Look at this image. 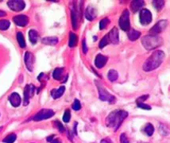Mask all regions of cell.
Returning a JSON list of instances; mask_svg holds the SVG:
<instances>
[{
	"label": "cell",
	"mask_w": 170,
	"mask_h": 143,
	"mask_svg": "<svg viewBox=\"0 0 170 143\" xmlns=\"http://www.w3.org/2000/svg\"><path fill=\"white\" fill-rule=\"evenodd\" d=\"M96 84L99 90V99L102 101H107V102L110 103V104H112V103L115 102V97L114 95L110 94L100 84H99L98 82H96Z\"/></svg>",
	"instance_id": "277c9868"
},
{
	"label": "cell",
	"mask_w": 170,
	"mask_h": 143,
	"mask_svg": "<svg viewBox=\"0 0 170 143\" xmlns=\"http://www.w3.org/2000/svg\"><path fill=\"white\" fill-rule=\"evenodd\" d=\"M168 25V21L166 20H161L157 24L154 25L149 30V34L154 36H158V34H161Z\"/></svg>",
	"instance_id": "52a82bcc"
},
{
	"label": "cell",
	"mask_w": 170,
	"mask_h": 143,
	"mask_svg": "<svg viewBox=\"0 0 170 143\" xmlns=\"http://www.w3.org/2000/svg\"><path fill=\"white\" fill-rule=\"evenodd\" d=\"M54 111L50 109H42L40 111H38L35 115L34 116L33 119L34 121H42V120L48 119V118H51L54 115Z\"/></svg>",
	"instance_id": "8992f818"
},
{
	"label": "cell",
	"mask_w": 170,
	"mask_h": 143,
	"mask_svg": "<svg viewBox=\"0 0 170 143\" xmlns=\"http://www.w3.org/2000/svg\"><path fill=\"white\" fill-rule=\"evenodd\" d=\"M35 87L33 84H27L24 89V106H27L30 103V99L34 95Z\"/></svg>",
	"instance_id": "30bf717a"
},
{
	"label": "cell",
	"mask_w": 170,
	"mask_h": 143,
	"mask_svg": "<svg viewBox=\"0 0 170 143\" xmlns=\"http://www.w3.org/2000/svg\"><path fill=\"white\" fill-rule=\"evenodd\" d=\"M120 28L124 31H129L131 29V23H130V13L128 10L123 11L122 14L120 16L118 20Z\"/></svg>",
	"instance_id": "5b68a950"
},
{
	"label": "cell",
	"mask_w": 170,
	"mask_h": 143,
	"mask_svg": "<svg viewBox=\"0 0 170 143\" xmlns=\"http://www.w3.org/2000/svg\"><path fill=\"white\" fill-rule=\"evenodd\" d=\"M109 22H110V20L108 19V18H103V19H102L100 21H99V29H100L101 30H104L106 27L108 26Z\"/></svg>",
	"instance_id": "1f68e13d"
},
{
	"label": "cell",
	"mask_w": 170,
	"mask_h": 143,
	"mask_svg": "<svg viewBox=\"0 0 170 143\" xmlns=\"http://www.w3.org/2000/svg\"><path fill=\"white\" fill-rule=\"evenodd\" d=\"M17 138V136L15 134H11L9 135H7L2 140L4 143H14L15 141Z\"/></svg>",
	"instance_id": "83f0119b"
},
{
	"label": "cell",
	"mask_w": 170,
	"mask_h": 143,
	"mask_svg": "<svg viewBox=\"0 0 170 143\" xmlns=\"http://www.w3.org/2000/svg\"><path fill=\"white\" fill-rule=\"evenodd\" d=\"M51 143H61V141L59 138H55V139H53L51 141Z\"/></svg>",
	"instance_id": "b9f144b4"
},
{
	"label": "cell",
	"mask_w": 170,
	"mask_h": 143,
	"mask_svg": "<svg viewBox=\"0 0 170 143\" xmlns=\"http://www.w3.org/2000/svg\"><path fill=\"white\" fill-rule=\"evenodd\" d=\"M77 44V36L74 33L71 32L69 34V41H68V45L70 48L76 46Z\"/></svg>",
	"instance_id": "603a6c76"
},
{
	"label": "cell",
	"mask_w": 170,
	"mask_h": 143,
	"mask_svg": "<svg viewBox=\"0 0 170 143\" xmlns=\"http://www.w3.org/2000/svg\"><path fill=\"white\" fill-rule=\"evenodd\" d=\"M55 123H56V126H57V127L58 128V130H59L60 132L63 133L64 131H65V127H64V126H63L59 121H56Z\"/></svg>",
	"instance_id": "8d00e7d4"
},
{
	"label": "cell",
	"mask_w": 170,
	"mask_h": 143,
	"mask_svg": "<svg viewBox=\"0 0 170 143\" xmlns=\"http://www.w3.org/2000/svg\"><path fill=\"white\" fill-rule=\"evenodd\" d=\"M34 56L32 53L26 52L25 53V57H24V61H25V64L26 66V68L29 70L30 72L34 71Z\"/></svg>",
	"instance_id": "7c38bea8"
},
{
	"label": "cell",
	"mask_w": 170,
	"mask_h": 143,
	"mask_svg": "<svg viewBox=\"0 0 170 143\" xmlns=\"http://www.w3.org/2000/svg\"><path fill=\"white\" fill-rule=\"evenodd\" d=\"M109 43H110L109 38H108V34H107V35L104 36L103 38L101 39V41H99V47L100 48H104L106 45H108Z\"/></svg>",
	"instance_id": "4dcf8cb0"
},
{
	"label": "cell",
	"mask_w": 170,
	"mask_h": 143,
	"mask_svg": "<svg viewBox=\"0 0 170 143\" xmlns=\"http://www.w3.org/2000/svg\"><path fill=\"white\" fill-rule=\"evenodd\" d=\"M145 134L148 136H152L154 132V126L151 123H147V125L145 126V129H144Z\"/></svg>",
	"instance_id": "f546056e"
},
{
	"label": "cell",
	"mask_w": 170,
	"mask_h": 143,
	"mask_svg": "<svg viewBox=\"0 0 170 143\" xmlns=\"http://www.w3.org/2000/svg\"><path fill=\"white\" fill-rule=\"evenodd\" d=\"M17 40H18V45L21 48H25V38H24V36L22 34V32H18L17 33Z\"/></svg>",
	"instance_id": "d4e9b609"
},
{
	"label": "cell",
	"mask_w": 170,
	"mask_h": 143,
	"mask_svg": "<svg viewBox=\"0 0 170 143\" xmlns=\"http://www.w3.org/2000/svg\"><path fill=\"white\" fill-rule=\"evenodd\" d=\"M7 6L11 11L18 12L24 10L25 7V3L22 0H11L7 2Z\"/></svg>",
	"instance_id": "9c48e42d"
},
{
	"label": "cell",
	"mask_w": 170,
	"mask_h": 143,
	"mask_svg": "<svg viewBox=\"0 0 170 143\" xmlns=\"http://www.w3.org/2000/svg\"><path fill=\"white\" fill-rule=\"evenodd\" d=\"M162 42L163 40L161 37L150 35V34L145 36L141 39V44L144 46V48H146L147 50H152L158 48L160 45H161Z\"/></svg>",
	"instance_id": "3957f363"
},
{
	"label": "cell",
	"mask_w": 170,
	"mask_h": 143,
	"mask_svg": "<svg viewBox=\"0 0 170 143\" xmlns=\"http://www.w3.org/2000/svg\"><path fill=\"white\" fill-rule=\"evenodd\" d=\"M53 139H54V135L48 136V138H47V141H49V142H51V141H52Z\"/></svg>",
	"instance_id": "60d3db41"
},
{
	"label": "cell",
	"mask_w": 170,
	"mask_h": 143,
	"mask_svg": "<svg viewBox=\"0 0 170 143\" xmlns=\"http://www.w3.org/2000/svg\"><path fill=\"white\" fill-rule=\"evenodd\" d=\"M71 15H72V27L74 30H77L79 26V20L80 16V13L78 9H77L76 4H74L73 7H72L71 10Z\"/></svg>",
	"instance_id": "8fae6325"
},
{
	"label": "cell",
	"mask_w": 170,
	"mask_h": 143,
	"mask_svg": "<svg viewBox=\"0 0 170 143\" xmlns=\"http://www.w3.org/2000/svg\"><path fill=\"white\" fill-rule=\"evenodd\" d=\"M128 116V113L122 110H116L109 114L106 118V124L110 128L114 129V131H117L120 127L122 122Z\"/></svg>",
	"instance_id": "6da1fadb"
},
{
	"label": "cell",
	"mask_w": 170,
	"mask_h": 143,
	"mask_svg": "<svg viewBox=\"0 0 170 143\" xmlns=\"http://www.w3.org/2000/svg\"><path fill=\"white\" fill-rule=\"evenodd\" d=\"M148 98H149V95H142V96L139 97V98H138V99H137V103H143V101L146 100Z\"/></svg>",
	"instance_id": "74e56055"
},
{
	"label": "cell",
	"mask_w": 170,
	"mask_h": 143,
	"mask_svg": "<svg viewBox=\"0 0 170 143\" xmlns=\"http://www.w3.org/2000/svg\"><path fill=\"white\" fill-rule=\"evenodd\" d=\"M72 107L74 111H79V110H80V108H81L80 102L78 99H75L74 100L73 104H72Z\"/></svg>",
	"instance_id": "836d02e7"
},
{
	"label": "cell",
	"mask_w": 170,
	"mask_h": 143,
	"mask_svg": "<svg viewBox=\"0 0 170 143\" xmlns=\"http://www.w3.org/2000/svg\"><path fill=\"white\" fill-rule=\"evenodd\" d=\"M13 21L17 25L21 27L25 26L29 22V18L26 15L24 14H19V15H16L13 18Z\"/></svg>",
	"instance_id": "4fadbf2b"
},
{
	"label": "cell",
	"mask_w": 170,
	"mask_h": 143,
	"mask_svg": "<svg viewBox=\"0 0 170 143\" xmlns=\"http://www.w3.org/2000/svg\"><path fill=\"white\" fill-rule=\"evenodd\" d=\"M82 45H83V52H84V53L86 54L87 53H88V47H87L86 41H85V40H84V39L83 40Z\"/></svg>",
	"instance_id": "f35d334b"
},
{
	"label": "cell",
	"mask_w": 170,
	"mask_h": 143,
	"mask_svg": "<svg viewBox=\"0 0 170 143\" xmlns=\"http://www.w3.org/2000/svg\"><path fill=\"white\" fill-rule=\"evenodd\" d=\"M100 143H112V141L110 139H108V138H106V139L101 140Z\"/></svg>",
	"instance_id": "ab89813d"
},
{
	"label": "cell",
	"mask_w": 170,
	"mask_h": 143,
	"mask_svg": "<svg viewBox=\"0 0 170 143\" xmlns=\"http://www.w3.org/2000/svg\"><path fill=\"white\" fill-rule=\"evenodd\" d=\"M137 106L141 109L144 110H151V107L148 104H145L144 103H137Z\"/></svg>",
	"instance_id": "e575fe53"
},
{
	"label": "cell",
	"mask_w": 170,
	"mask_h": 143,
	"mask_svg": "<svg viewBox=\"0 0 170 143\" xmlns=\"http://www.w3.org/2000/svg\"><path fill=\"white\" fill-rule=\"evenodd\" d=\"M9 101L11 105L15 107H19L21 102H22V99L20 97L17 92H13L9 96Z\"/></svg>",
	"instance_id": "9a60e30c"
},
{
	"label": "cell",
	"mask_w": 170,
	"mask_h": 143,
	"mask_svg": "<svg viewBox=\"0 0 170 143\" xmlns=\"http://www.w3.org/2000/svg\"><path fill=\"white\" fill-rule=\"evenodd\" d=\"M65 86H61L58 89H53L51 91V96H52L54 99H57L62 96L64 92H65Z\"/></svg>",
	"instance_id": "ac0fdd59"
},
{
	"label": "cell",
	"mask_w": 170,
	"mask_h": 143,
	"mask_svg": "<svg viewBox=\"0 0 170 143\" xmlns=\"http://www.w3.org/2000/svg\"><path fill=\"white\" fill-rule=\"evenodd\" d=\"M120 142L121 143H130L129 140H128V138H127L126 135V134H122L121 135H120Z\"/></svg>",
	"instance_id": "d590c367"
},
{
	"label": "cell",
	"mask_w": 170,
	"mask_h": 143,
	"mask_svg": "<svg viewBox=\"0 0 170 143\" xmlns=\"http://www.w3.org/2000/svg\"><path fill=\"white\" fill-rule=\"evenodd\" d=\"M96 10H95L94 7H91V6H89V7L86 9V11H85V18H86L88 21H92V20L95 19V18H96Z\"/></svg>",
	"instance_id": "e0dca14e"
},
{
	"label": "cell",
	"mask_w": 170,
	"mask_h": 143,
	"mask_svg": "<svg viewBox=\"0 0 170 143\" xmlns=\"http://www.w3.org/2000/svg\"><path fill=\"white\" fill-rule=\"evenodd\" d=\"M29 38L32 45H35L39 39V34L35 30H30L29 31Z\"/></svg>",
	"instance_id": "44dd1931"
},
{
	"label": "cell",
	"mask_w": 170,
	"mask_h": 143,
	"mask_svg": "<svg viewBox=\"0 0 170 143\" xmlns=\"http://www.w3.org/2000/svg\"><path fill=\"white\" fill-rule=\"evenodd\" d=\"M118 72H117L116 70L115 69H111L109 72H108V79H109V81H111V82H114V81H115L118 79Z\"/></svg>",
	"instance_id": "484cf974"
},
{
	"label": "cell",
	"mask_w": 170,
	"mask_h": 143,
	"mask_svg": "<svg viewBox=\"0 0 170 143\" xmlns=\"http://www.w3.org/2000/svg\"><path fill=\"white\" fill-rule=\"evenodd\" d=\"M108 57L106 56L102 55V54H98L95 57V66L98 68H102L103 67H104L107 62H108Z\"/></svg>",
	"instance_id": "2e32d148"
},
{
	"label": "cell",
	"mask_w": 170,
	"mask_h": 143,
	"mask_svg": "<svg viewBox=\"0 0 170 143\" xmlns=\"http://www.w3.org/2000/svg\"><path fill=\"white\" fill-rule=\"evenodd\" d=\"M145 5V2L141 0H135L132 1L131 3V8L133 11H137Z\"/></svg>",
	"instance_id": "7402d4cb"
},
{
	"label": "cell",
	"mask_w": 170,
	"mask_h": 143,
	"mask_svg": "<svg viewBox=\"0 0 170 143\" xmlns=\"http://www.w3.org/2000/svg\"><path fill=\"white\" fill-rule=\"evenodd\" d=\"M58 38L57 37H46V38H42L41 41L43 44L48 45H55L58 43Z\"/></svg>",
	"instance_id": "d6986e66"
},
{
	"label": "cell",
	"mask_w": 170,
	"mask_h": 143,
	"mask_svg": "<svg viewBox=\"0 0 170 143\" xmlns=\"http://www.w3.org/2000/svg\"><path fill=\"white\" fill-rule=\"evenodd\" d=\"M108 38H109L110 43H112V44H118L119 42V37H118V30L116 27H114V28L110 31L108 34Z\"/></svg>",
	"instance_id": "5bb4252c"
},
{
	"label": "cell",
	"mask_w": 170,
	"mask_h": 143,
	"mask_svg": "<svg viewBox=\"0 0 170 143\" xmlns=\"http://www.w3.org/2000/svg\"><path fill=\"white\" fill-rule=\"evenodd\" d=\"M11 25V22L9 20H0V30H7Z\"/></svg>",
	"instance_id": "4316f807"
},
{
	"label": "cell",
	"mask_w": 170,
	"mask_h": 143,
	"mask_svg": "<svg viewBox=\"0 0 170 143\" xmlns=\"http://www.w3.org/2000/svg\"><path fill=\"white\" fill-rule=\"evenodd\" d=\"M139 18L141 25H146L152 21V14L148 9H142L140 11Z\"/></svg>",
	"instance_id": "ba28073f"
},
{
	"label": "cell",
	"mask_w": 170,
	"mask_h": 143,
	"mask_svg": "<svg viewBox=\"0 0 170 143\" xmlns=\"http://www.w3.org/2000/svg\"><path fill=\"white\" fill-rule=\"evenodd\" d=\"M7 15V13L5 11H2V10H0V17H4Z\"/></svg>",
	"instance_id": "7bdbcfd3"
},
{
	"label": "cell",
	"mask_w": 170,
	"mask_h": 143,
	"mask_svg": "<svg viewBox=\"0 0 170 143\" xmlns=\"http://www.w3.org/2000/svg\"><path fill=\"white\" fill-rule=\"evenodd\" d=\"M63 72H64V68H56L53 72V77L57 81H60L63 76Z\"/></svg>",
	"instance_id": "cb8c5ba5"
},
{
	"label": "cell",
	"mask_w": 170,
	"mask_h": 143,
	"mask_svg": "<svg viewBox=\"0 0 170 143\" xmlns=\"http://www.w3.org/2000/svg\"><path fill=\"white\" fill-rule=\"evenodd\" d=\"M165 59V53L161 50H157L152 53L143 64V70L150 72L158 68Z\"/></svg>",
	"instance_id": "7a4b0ae2"
},
{
	"label": "cell",
	"mask_w": 170,
	"mask_h": 143,
	"mask_svg": "<svg viewBox=\"0 0 170 143\" xmlns=\"http://www.w3.org/2000/svg\"><path fill=\"white\" fill-rule=\"evenodd\" d=\"M153 5L155 7V9L158 10V11L162 9L164 6H165V1H161V0H156L153 2Z\"/></svg>",
	"instance_id": "f1b7e54d"
},
{
	"label": "cell",
	"mask_w": 170,
	"mask_h": 143,
	"mask_svg": "<svg viewBox=\"0 0 170 143\" xmlns=\"http://www.w3.org/2000/svg\"><path fill=\"white\" fill-rule=\"evenodd\" d=\"M127 35H128V38H129L131 41H136L137 39H138V38H140V36H141V33L138 30H135L134 29L131 28V29H130V30L128 31V34H127Z\"/></svg>",
	"instance_id": "ffe728a7"
},
{
	"label": "cell",
	"mask_w": 170,
	"mask_h": 143,
	"mask_svg": "<svg viewBox=\"0 0 170 143\" xmlns=\"http://www.w3.org/2000/svg\"><path fill=\"white\" fill-rule=\"evenodd\" d=\"M70 118H71V112H70L69 110L67 109L65 111L64 115H63V121L66 122V123H68V122H69Z\"/></svg>",
	"instance_id": "d6a6232c"
}]
</instances>
